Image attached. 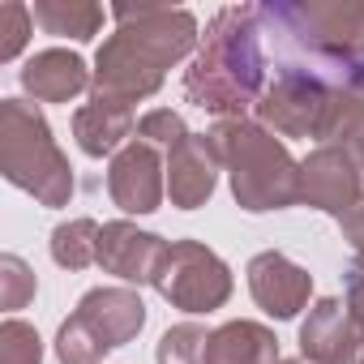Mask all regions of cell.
<instances>
[{
    "instance_id": "ffe728a7",
    "label": "cell",
    "mask_w": 364,
    "mask_h": 364,
    "mask_svg": "<svg viewBox=\"0 0 364 364\" xmlns=\"http://www.w3.org/2000/svg\"><path fill=\"white\" fill-rule=\"evenodd\" d=\"M99 223L95 219H69L52 232V262L60 270H86L99 266Z\"/></svg>"
},
{
    "instance_id": "8fae6325",
    "label": "cell",
    "mask_w": 364,
    "mask_h": 364,
    "mask_svg": "<svg viewBox=\"0 0 364 364\" xmlns=\"http://www.w3.org/2000/svg\"><path fill=\"white\" fill-rule=\"evenodd\" d=\"M249 291L257 300L262 313H270L274 321H291L300 309H309L313 296V274L304 266H296L291 257H283L279 249H266L249 262Z\"/></svg>"
},
{
    "instance_id": "2e32d148",
    "label": "cell",
    "mask_w": 364,
    "mask_h": 364,
    "mask_svg": "<svg viewBox=\"0 0 364 364\" xmlns=\"http://www.w3.org/2000/svg\"><path fill=\"white\" fill-rule=\"evenodd\" d=\"M133 107L112 103V99H90L86 107L73 112V137L82 146V154L103 159V154H120L133 137Z\"/></svg>"
},
{
    "instance_id": "4316f807",
    "label": "cell",
    "mask_w": 364,
    "mask_h": 364,
    "mask_svg": "<svg viewBox=\"0 0 364 364\" xmlns=\"http://www.w3.org/2000/svg\"><path fill=\"white\" fill-rule=\"evenodd\" d=\"M338 228H343V240L351 245V253H355V262L351 266H360L364 270V198H360V206L351 210V215H343L338 219Z\"/></svg>"
},
{
    "instance_id": "7a4b0ae2",
    "label": "cell",
    "mask_w": 364,
    "mask_h": 364,
    "mask_svg": "<svg viewBox=\"0 0 364 364\" xmlns=\"http://www.w3.org/2000/svg\"><path fill=\"white\" fill-rule=\"evenodd\" d=\"M116 35L103 39L95 56V99L112 103H141L150 99L167 69L180 65L198 48V18L189 9H167V5H116Z\"/></svg>"
},
{
    "instance_id": "7c38bea8",
    "label": "cell",
    "mask_w": 364,
    "mask_h": 364,
    "mask_svg": "<svg viewBox=\"0 0 364 364\" xmlns=\"http://www.w3.org/2000/svg\"><path fill=\"white\" fill-rule=\"evenodd\" d=\"M360 343L364 334L338 296L313 300L309 317L300 321V351L309 364H360Z\"/></svg>"
},
{
    "instance_id": "e0dca14e",
    "label": "cell",
    "mask_w": 364,
    "mask_h": 364,
    "mask_svg": "<svg viewBox=\"0 0 364 364\" xmlns=\"http://www.w3.org/2000/svg\"><path fill=\"white\" fill-rule=\"evenodd\" d=\"M206 364H279V338L262 321H223L210 330Z\"/></svg>"
},
{
    "instance_id": "5b68a950",
    "label": "cell",
    "mask_w": 364,
    "mask_h": 364,
    "mask_svg": "<svg viewBox=\"0 0 364 364\" xmlns=\"http://www.w3.org/2000/svg\"><path fill=\"white\" fill-rule=\"evenodd\" d=\"M0 176L52 210L69 206L73 198V167L56 146L43 112L26 99L0 103Z\"/></svg>"
},
{
    "instance_id": "f546056e",
    "label": "cell",
    "mask_w": 364,
    "mask_h": 364,
    "mask_svg": "<svg viewBox=\"0 0 364 364\" xmlns=\"http://www.w3.org/2000/svg\"><path fill=\"white\" fill-rule=\"evenodd\" d=\"M279 364H309V360H279Z\"/></svg>"
},
{
    "instance_id": "277c9868",
    "label": "cell",
    "mask_w": 364,
    "mask_h": 364,
    "mask_svg": "<svg viewBox=\"0 0 364 364\" xmlns=\"http://www.w3.org/2000/svg\"><path fill=\"white\" fill-rule=\"evenodd\" d=\"M210 141L232 176V193L249 215H266V210H287L300 202V163L291 159V150L262 129L257 120L240 116V120H219L210 129Z\"/></svg>"
},
{
    "instance_id": "f1b7e54d",
    "label": "cell",
    "mask_w": 364,
    "mask_h": 364,
    "mask_svg": "<svg viewBox=\"0 0 364 364\" xmlns=\"http://www.w3.org/2000/svg\"><path fill=\"white\" fill-rule=\"evenodd\" d=\"M347 90H351V95H364V60L351 65V73H347Z\"/></svg>"
},
{
    "instance_id": "5bb4252c",
    "label": "cell",
    "mask_w": 364,
    "mask_h": 364,
    "mask_svg": "<svg viewBox=\"0 0 364 364\" xmlns=\"http://www.w3.org/2000/svg\"><path fill=\"white\" fill-rule=\"evenodd\" d=\"M90 86H95V73L86 69V60L77 52H65V48L35 52L22 65V90L35 95L39 103H69Z\"/></svg>"
},
{
    "instance_id": "9c48e42d",
    "label": "cell",
    "mask_w": 364,
    "mask_h": 364,
    "mask_svg": "<svg viewBox=\"0 0 364 364\" xmlns=\"http://www.w3.org/2000/svg\"><path fill=\"white\" fill-rule=\"evenodd\" d=\"M107 193L124 215H154L167 193V159L154 146L133 137L107 167Z\"/></svg>"
},
{
    "instance_id": "3957f363",
    "label": "cell",
    "mask_w": 364,
    "mask_h": 364,
    "mask_svg": "<svg viewBox=\"0 0 364 364\" xmlns=\"http://www.w3.org/2000/svg\"><path fill=\"white\" fill-rule=\"evenodd\" d=\"M266 39L257 5L219 9L185 69V99L219 120H240L266 95Z\"/></svg>"
},
{
    "instance_id": "ba28073f",
    "label": "cell",
    "mask_w": 364,
    "mask_h": 364,
    "mask_svg": "<svg viewBox=\"0 0 364 364\" xmlns=\"http://www.w3.org/2000/svg\"><path fill=\"white\" fill-rule=\"evenodd\" d=\"M360 163L334 146H317L309 150V159H300V202L313 210H326L334 219L351 215L360 206Z\"/></svg>"
},
{
    "instance_id": "cb8c5ba5",
    "label": "cell",
    "mask_w": 364,
    "mask_h": 364,
    "mask_svg": "<svg viewBox=\"0 0 364 364\" xmlns=\"http://www.w3.org/2000/svg\"><path fill=\"white\" fill-rule=\"evenodd\" d=\"M137 137H141L146 146L171 154L180 141H189L193 133H189V124H185V116H180V112H171V107H154V112H146V116L137 120Z\"/></svg>"
},
{
    "instance_id": "4dcf8cb0",
    "label": "cell",
    "mask_w": 364,
    "mask_h": 364,
    "mask_svg": "<svg viewBox=\"0 0 364 364\" xmlns=\"http://www.w3.org/2000/svg\"><path fill=\"white\" fill-rule=\"evenodd\" d=\"M360 364H364V343H360Z\"/></svg>"
},
{
    "instance_id": "8992f818",
    "label": "cell",
    "mask_w": 364,
    "mask_h": 364,
    "mask_svg": "<svg viewBox=\"0 0 364 364\" xmlns=\"http://www.w3.org/2000/svg\"><path fill=\"white\" fill-rule=\"evenodd\" d=\"M154 291L180 313H215L232 300V270L202 240H176L159 266Z\"/></svg>"
},
{
    "instance_id": "d4e9b609",
    "label": "cell",
    "mask_w": 364,
    "mask_h": 364,
    "mask_svg": "<svg viewBox=\"0 0 364 364\" xmlns=\"http://www.w3.org/2000/svg\"><path fill=\"white\" fill-rule=\"evenodd\" d=\"M35 291H39V279L18 253L0 257V304L9 313H18V309H26V300H35Z\"/></svg>"
},
{
    "instance_id": "d6986e66",
    "label": "cell",
    "mask_w": 364,
    "mask_h": 364,
    "mask_svg": "<svg viewBox=\"0 0 364 364\" xmlns=\"http://www.w3.org/2000/svg\"><path fill=\"white\" fill-rule=\"evenodd\" d=\"M35 22L56 35V39H73L86 43L99 35L103 26V9L90 5V0H35Z\"/></svg>"
},
{
    "instance_id": "7402d4cb",
    "label": "cell",
    "mask_w": 364,
    "mask_h": 364,
    "mask_svg": "<svg viewBox=\"0 0 364 364\" xmlns=\"http://www.w3.org/2000/svg\"><path fill=\"white\" fill-rule=\"evenodd\" d=\"M206 343H210V330H206V326L180 321V326H171V330L159 338L154 360H159V364H206Z\"/></svg>"
},
{
    "instance_id": "603a6c76",
    "label": "cell",
    "mask_w": 364,
    "mask_h": 364,
    "mask_svg": "<svg viewBox=\"0 0 364 364\" xmlns=\"http://www.w3.org/2000/svg\"><path fill=\"white\" fill-rule=\"evenodd\" d=\"M0 364H43V338L31 321L9 317L0 326Z\"/></svg>"
},
{
    "instance_id": "30bf717a",
    "label": "cell",
    "mask_w": 364,
    "mask_h": 364,
    "mask_svg": "<svg viewBox=\"0 0 364 364\" xmlns=\"http://www.w3.org/2000/svg\"><path fill=\"white\" fill-rule=\"evenodd\" d=\"M167 240L154 236V232H141L137 223L129 219H116V223H103L99 232V266L107 274H116L120 283H137V287H154L159 279V266L167 257Z\"/></svg>"
},
{
    "instance_id": "9a60e30c",
    "label": "cell",
    "mask_w": 364,
    "mask_h": 364,
    "mask_svg": "<svg viewBox=\"0 0 364 364\" xmlns=\"http://www.w3.org/2000/svg\"><path fill=\"white\" fill-rule=\"evenodd\" d=\"M77 317H86L107 347H124L146 326V304L133 287H95L77 300Z\"/></svg>"
},
{
    "instance_id": "83f0119b",
    "label": "cell",
    "mask_w": 364,
    "mask_h": 364,
    "mask_svg": "<svg viewBox=\"0 0 364 364\" xmlns=\"http://www.w3.org/2000/svg\"><path fill=\"white\" fill-rule=\"evenodd\" d=\"M343 304H347L351 321H355L360 334H364V270H360V266H347V291H343Z\"/></svg>"
},
{
    "instance_id": "6da1fadb",
    "label": "cell",
    "mask_w": 364,
    "mask_h": 364,
    "mask_svg": "<svg viewBox=\"0 0 364 364\" xmlns=\"http://www.w3.org/2000/svg\"><path fill=\"white\" fill-rule=\"evenodd\" d=\"M266 56L279 73H304L347 90L351 65L364 60L360 0H270L257 5Z\"/></svg>"
},
{
    "instance_id": "ac0fdd59",
    "label": "cell",
    "mask_w": 364,
    "mask_h": 364,
    "mask_svg": "<svg viewBox=\"0 0 364 364\" xmlns=\"http://www.w3.org/2000/svg\"><path fill=\"white\" fill-rule=\"evenodd\" d=\"M317 141H321V146H334V150H343V154H351V159L360 163V171H364V95L334 90Z\"/></svg>"
},
{
    "instance_id": "52a82bcc",
    "label": "cell",
    "mask_w": 364,
    "mask_h": 364,
    "mask_svg": "<svg viewBox=\"0 0 364 364\" xmlns=\"http://www.w3.org/2000/svg\"><path fill=\"white\" fill-rule=\"evenodd\" d=\"M330 95H334V86H326L317 77L274 73V82L266 86V95L253 107V120L262 129H270L274 137H317Z\"/></svg>"
},
{
    "instance_id": "44dd1931",
    "label": "cell",
    "mask_w": 364,
    "mask_h": 364,
    "mask_svg": "<svg viewBox=\"0 0 364 364\" xmlns=\"http://www.w3.org/2000/svg\"><path fill=\"white\" fill-rule=\"evenodd\" d=\"M112 347L86 326V317H65L60 321V330H56V360L60 364H99L103 355H107Z\"/></svg>"
},
{
    "instance_id": "4fadbf2b",
    "label": "cell",
    "mask_w": 364,
    "mask_h": 364,
    "mask_svg": "<svg viewBox=\"0 0 364 364\" xmlns=\"http://www.w3.org/2000/svg\"><path fill=\"white\" fill-rule=\"evenodd\" d=\"M219 150L210 141V133H193L189 141H180L167 154V198L176 210H198L210 202L215 185H219Z\"/></svg>"
},
{
    "instance_id": "484cf974",
    "label": "cell",
    "mask_w": 364,
    "mask_h": 364,
    "mask_svg": "<svg viewBox=\"0 0 364 364\" xmlns=\"http://www.w3.org/2000/svg\"><path fill=\"white\" fill-rule=\"evenodd\" d=\"M35 31V9H26L22 0H5L0 5V60H18V52L31 43Z\"/></svg>"
}]
</instances>
